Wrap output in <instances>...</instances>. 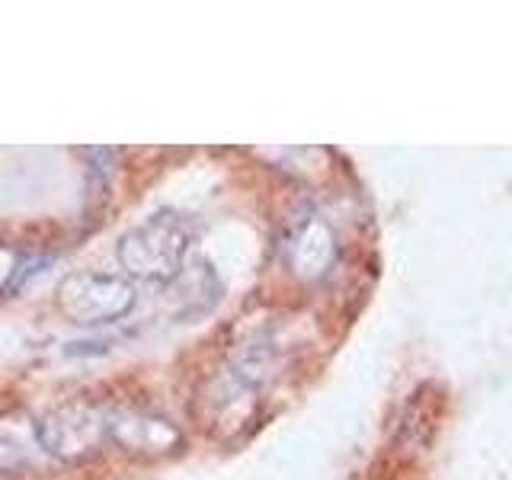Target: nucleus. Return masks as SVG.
Segmentation results:
<instances>
[{
  "mask_svg": "<svg viewBox=\"0 0 512 480\" xmlns=\"http://www.w3.org/2000/svg\"><path fill=\"white\" fill-rule=\"evenodd\" d=\"M135 301H138L135 285L125 276H119V272H93V269L71 272L55 292L58 311L77 327L116 324V320L128 317Z\"/></svg>",
  "mask_w": 512,
  "mask_h": 480,
  "instance_id": "nucleus-2",
  "label": "nucleus"
},
{
  "mask_svg": "<svg viewBox=\"0 0 512 480\" xmlns=\"http://www.w3.org/2000/svg\"><path fill=\"white\" fill-rule=\"evenodd\" d=\"M196 240L199 221L176 208H164L125 231L116 244V256L125 276L151 285H170L186 269Z\"/></svg>",
  "mask_w": 512,
  "mask_h": 480,
  "instance_id": "nucleus-1",
  "label": "nucleus"
},
{
  "mask_svg": "<svg viewBox=\"0 0 512 480\" xmlns=\"http://www.w3.org/2000/svg\"><path fill=\"white\" fill-rule=\"evenodd\" d=\"M106 445L128 458H167L186 445L183 429L157 410H106Z\"/></svg>",
  "mask_w": 512,
  "mask_h": 480,
  "instance_id": "nucleus-4",
  "label": "nucleus"
},
{
  "mask_svg": "<svg viewBox=\"0 0 512 480\" xmlns=\"http://www.w3.org/2000/svg\"><path fill=\"white\" fill-rule=\"evenodd\" d=\"M36 442L45 455L58 461H87L106 448V410L84 400L48 410L36 420Z\"/></svg>",
  "mask_w": 512,
  "mask_h": 480,
  "instance_id": "nucleus-3",
  "label": "nucleus"
}]
</instances>
